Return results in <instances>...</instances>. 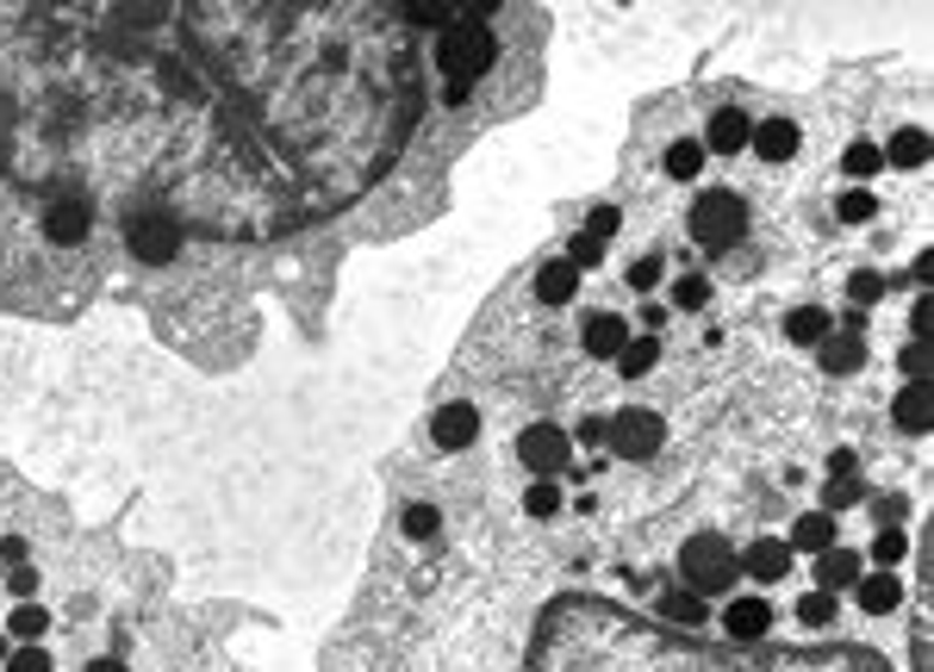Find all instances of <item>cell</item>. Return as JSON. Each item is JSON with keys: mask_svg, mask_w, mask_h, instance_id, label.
Returning <instances> with one entry per match:
<instances>
[{"mask_svg": "<svg viewBox=\"0 0 934 672\" xmlns=\"http://www.w3.org/2000/svg\"><path fill=\"white\" fill-rule=\"evenodd\" d=\"M661 616H667V623H679V629H705L710 623V604L698 592H686V585H673L667 597H661Z\"/></svg>", "mask_w": 934, "mask_h": 672, "instance_id": "7402d4cb", "label": "cell"}, {"mask_svg": "<svg viewBox=\"0 0 934 672\" xmlns=\"http://www.w3.org/2000/svg\"><path fill=\"white\" fill-rule=\"evenodd\" d=\"M94 200L88 193H50V206H44V237L50 243H63V250H76V243H88V231H94Z\"/></svg>", "mask_w": 934, "mask_h": 672, "instance_id": "8992f818", "label": "cell"}, {"mask_svg": "<svg viewBox=\"0 0 934 672\" xmlns=\"http://www.w3.org/2000/svg\"><path fill=\"white\" fill-rule=\"evenodd\" d=\"M661 169H667L673 181H698V174H705V144H698V137H673L667 156H661Z\"/></svg>", "mask_w": 934, "mask_h": 672, "instance_id": "603a6c76", "label": "cell"}, {"mask_svg": "<svg viewBox=\"0 0 934 672\" xmlns=\"http://www.w3.org/2000/svg\"><path fill=\"white\" fill-rule=\"evenodd\" d=\"M847 299H854V311L878 306V299H885V281H878L873 269H859V274H847Z\"/></svg>", "mask_w": 934, "mask_h": 672, "instance_id": "d590c367", "label": "cell"}, {"mask_svg": "<svg viewBox=\"0 0 934 672\" xmlns=\"http://www.w3.org/2000/svg\"><path fill=\"white\" fill-rule=\"evenodd\" d=\"M642 324H649V337H654V330L667 324V306H642Z\"/></svg>", "mask_w": 934, "mask_h": 672, "instance_id": "7bdbcfd3", "label": "cell"}, {"mask_svg": "<svg viewBox=\"0 0 934 672\" xmlns=\"http://www.w3.org/2000/svg\"><path fill=\"white\" fill-rule=\"evenodd\" d=\"M835 616H841V604H835L829 592H810V597H798V623H803V629H829Z\"/></svg>", "mask_w": 934, "mask_h": 672, "instance_id": "4dcf8cb0", "label": "cell"}, {"mask_svg": "<svg viewBox=\"0 0 934 672\" xmlns=\"http://www.w3.org/2000/svg\"><path fill=\"white\" fill-rule=\"evenodd\" d=\"M835 218H841V225H873V218H878V193L847 187V193L835 200Z\"/></svg>", "mask_w": 934, "mask_h": 672, "instance_id": "4316f807", "label": "cell"}, {"mask_svg": "<svg viewBox=\"0 0 934 672\" xmlns=\"http://www.w3.org/2000/svg\"><path fill=\"white\" fill-rule=\"evenodd\" d=\"M673 306H679V311H705L710 306V281H705V274H679V281H673Z\"/></svg>", "mask_w": 934, "mask_h": 672, "instance_id": "836d02e7", "label": "cell"}, {"mask_svg": "<svg viewBox=\"0 0 934 672\" xmlns=\"http://www.w3.org/2000/svg\"><path fill=\"white\" fill-rule=\"evenodd\" d=\"M878 169H885V156H878V144H866V137H854V144L841 150V174H847L854 187H866Z\"/></svg>", "mask_w": 934, "mask_h": 672, "instance_id": "484cf974", "label": "cell"}, {"mask_svg": "<svg viewBox=\"0 0 934 672\" xmlns=\"http://www.w3.org/2000/svg\"><path fill=\"white\" fill-rule=\"evenodd\" d=\"M605 250H610V237L586 225V231H573V243H567V255H561V262H567L573 274H592L598 262H605Z\"/></svg>", "mask_w": 934, "mask_h": 672, "instance_id": "d4e9b609", "label": "cell"}, {"mask_svg": "<svg viewBox=\"0 0 934 672\" xmlns=\"http://www.w3.org/2000/svg\"><path fill=\"white\" fill-rule=\"evenodd\" d=\"M747 150L761 156L766 169H785V162L803 150V125L798 118H761V125L747 132Z\"/></svg>", "mask_w": 934, "mask_h": 672, "instance_id": "ba28073f", "label": "cell"}, {"mask_svg": "<svg viewBox=\"0 0 934 672\" xmlns=\"http://www.w3.org/2000/svg\"><path fill=\"white\" fill-rule=\"evenodd\" d=\"M785 337H791L798 349H817V343H829V337H835V318H829L822 306H798L791 318H785Z\"/></svg>", "mask_w": 934, "mask_h": 672, "instance_id": "ffe728a7", "label": "cell"}, {"mask_svg": "<svg viewBox=\"0 0 934 672\" xmlns=\"http://www.w3.org/2000/svg\"><path fill=\"white\" fill-rule=\"evenodd\" d=\"M654 362H661V343H654V337H630V343L617 349V374H623V380H649Z\"/></svg>", "mask_w": 934, "mask_h": 672, "instance_id": "cb8c5ba5", "label": "cell"}, {"mask_svg": "<svg viewBox=\"0 0 934 672\" xmlns=\"http://www.w3.org/2000/svg\"><path fill=\"white\" fill-rule=\"evenodd\" d=\"M630 343V324L617 318V311H586L579 318V349L598 355V362H617V349Z\"/></svg>", "mask_w": 934, "mask_h": 672, "instance_id": "30bf717a", "label": "cell"}, {"mask_svg": "<svg viewBox=\"0 0 934 672\" xmlns=\"http://www.w3.org/2000/svg\"><path fill=\"white\" fill-rule=\"evenodd\" d=\"M605 430H610V418H592V423H579V430H573V442H586V448H598V442H605Z\"/></svg>", "mask_w": 934, "mask_h": 672, "instance_id": "60d3db41", "label": "cell"}, {"mask_svg": "<svg viewBox=\"0 0 934 672\" xmlns=\"http://www.w3.org/2000/svg\"><path fill=\"white\" fill-rule=\"evenodd\" d=\"M822 349V374H835V380H847V374H859L866 367V343L859 337H847V330H835L829 343H817Z\"/></svg>", "mask_w": 934, "mask_h": 672, "instance_id": "ac0fdd59", "label": "cell"}, {"mask_svg": "<svg viewBox=\"0 0 934 672\" xmlns=\"http://www.w3.org/2000/svg\"><path fill=\"white\" fill-rule=\"evenodd\" d=\"M859 499H866V480H859V474H847V480H829V486H822V511H829V517H835V511H854Z\"/></svg>", "mask_w": 934, "mask_h": 672, "instance_id": "f1b7e54d", "label": "cell"}, {"mask_svg": "<svg viewBox=\"0 0 934 672\" xmlns=\"http://www.w3.org/2000/svg\"><path fill=\"white\" fill-rule=\"evenodd\" d=\"M654 281H661V255H635V262H630V287L649 293Z\"/></svg>", "mask_w": 934, "mask_h": 672, "instance_id": "ab89813d", "label": "cell"}, {"mask_svg": "<svg viewBox=\"0 0 934 672\" xmlns=\"http://www.w3.org/2000/svg\"><path fill=\"white\" fill-rule=\"evenodd\" d=\"M910 337H929V293L910 306Z\"/></svg>", "mask_w": 934, "mask_h": 672, "instance_id": "b9f144b4", "label": "cell"}, {"mask_svg": "<svg viewBox=\"0 0 934 672\" xmlns=\"http://www.w3.org/2000/svg\"><path fill=\"white\" fill-rule=\"evenodd\" d=\"M785 548H791V555H822V548H835V517H829V511H803V517L791 523Z\"/></svg>", "mask_w": 934, "mask_h": 672, "instance_id": "2e32d148", "label": "cell"}, {"mask_svg": "<svg viewBox=\"0 0 934 672\" xmlns=\"http://www.w3.org/2000/svg\"><path fill=\"white\" fill-rule=\"evenodd\" d=\"M7 629L20 635V641H44V635H50V611L32 597V604H20V611L7 616Z\"/></svg>", "mask_w": 934, "mask_h": 672, "instance_id": "83f0119b", "label": "cell"}, {"mask_svg": "<svg viewBox=\"0 0 934 672\" xmlns=\"http://www.w3.org/2000/svg\"><path fill=\"white\" fill-rule=\"evenodd\" d=\"M897 367H903L910 380H929V337H910V349L897 355Z\"/></svg>", "mask_w": 934, "mask_h": 672, "instance_id": "74e56055", "label": "cell"}, {"mask_svg": "<svg viewBox=\"0 0 934 672\" xmlns=\"http://www.w3.org/2000/svg\"><path fill=\"white\" fill-rule=\"evenodd\" d=\"M0 667H7V641H0Z\"/></svg>", "mask_w": 934, "mask_h": 672, "instance_id": "f6af8a7d", "label": "cell"}, {"mask_svg": "<svg viewBox=\"0 0 934 672\" xmlns=\"http://www.w3.org/2000/svg\"><path fill=\"white\" fill-rule=\"evenodd\" d=\"M474 436H480V411H474L468 399L442 405L437 418H430V442H437V448H449V455H461Z\"/></svg>", "mask_w": 934, "mask_h": 672, "instance_id": "9c48e42d", "label": "cell"}, {"mask_svg": "<svg viewBox=\"0 0 934 672\" xmlns=\"http://www.w3.org/2000/svg\"><path fill=\"white\" fill-rule=\"evenodd\" d=\"M742 567H747L754 579H761V585H779V579H791L798 555H791V548H785L779 536H754V542H747V555H742Z\"/></svg>", "mask_w": 934, "mask_h": 672, "instance_id": "7c38bea8", "label": "cell"}, {"mask_svg": "<svg viewBox=\"0 0 934 672\" xmlns=\"http://www.w3.org/2000/svg\"><path fill=\"white\" fill-rule=\"evenodd\" d=\"M854 579H859V555H854V548H822V555H817V592L835 597V592H847Z\"/></svg>", "mask_w": 934, "mask_h": 672, "instance_id": "e0dca14e", "label": "cell"}, {"mask_svg": "<svg viewBox=\"0 0 934 672\" xmlns=\"http://www.w3.org/2000/svg\"><path fill=\"white\" fill-rule=\"evenodd\" d=\"M554 511H561V492H554V480H536L530 492H524V517H530V523H549Z\"/></svg>", "mask_w": 934, "mask_h": 672, "instance_id": "1f68e13d", "label": "cell"}, {"mask_svg": "<svg viewBox=\"0 0 934 672\" xmlns=\"http://www.w3.org/2000/svg\"><path fill=\"white\" fill-rule=\"evenodd\" d=\"M498 62V38H493V25H480V20H455L449 32H442L437 44V69L442 81H455V88H474L486 69Z\"/></svg>", "mask_w": 934, "mask_h": 672, "instance_id": "3957f363", "label": "cell"}, {"mask_svg": "<svg viewBox=\"0 0 934 672\" xmlns=\"http://www.w3.org/2000/svg\"><path fill=\"white\" fill-rule=\"evenodd\" d=\"M754 225V212H747V193L735 187H698L691 200V237L705 243V250H735Z\"/></svg>", "mask_w": 934, "mask_h": 672, "instance_id": "7a4b0ae2", "label": "cell"}, {"mask_svg": "<svg viewBox=\"0 0 934 672\" xmlns=\"http://www.w3.org/2000/svg\"><path fill=\"white\" fill-rule=\"evenodd\" d=\"M88 672H132V667H125V660H113V653H106V660H88Z\"/></svg>", "mask_w": 934, "mask_h": 672, "instance_id": "ee69618b", "label": "cell"}, {"mask_svg": "<svg viewBox=\"0 0 934 672\" xmlns=\"http://www.w3.org/2000/svg\"><path fill=\"white\" fill-rule=\"evenodd\" d=\"M903 555H910V536H903V529H878V536H873L878 573H897V567H903Z\"/></svg>", "mask_w": 934, "mask_h": 672, "instance_id": "f546056e", "label": "cell"}, {"mask_svg": "<svg viewBox=\"0 0 934 672\" xmlns=\"http://www.w3.org/2000/svg\"><path fill=\"white\" fill-rule=\"evenodd\" d=\"M742 579V555L729 548V536H717V529H698V536L679 548V585L698 597H717L729 592Z\"/></svg>", "mask_w": 934, "mask_h": 672, "instance_id": "6da1fadb", "label": "cell"}, {"mask_svg": "<svg viewBox=\"0 0 934 672\" xmlns=\"http://www.w3.org/2000/svg\"><path fill=\"white\" fill-rule=\"evenodd\" d=\"M442 529V511L437 504H412V511H405V536L412 542H430Z\"/></svg>", "mask_w": 934, "mask_h": 672, "instance_id": "8d00e7d4", "label": "cell"}, {"mask_svg": "<svg viewBox=\"0 0 934 672\" xmlns=\"http://www.w3.org/2000/svg\"><path fill=\"white\" fill-rule=\"evenodd\" d=\"M747 132H754V118H747V113H735V106H717L698 144H705V156H742V150H747Z\"/></svg>", "mask_w": 934, "mask_h": 672, "instance_id": "8fae6325", "label": "cell"}, {"mask_svg": "<svg viewBox=\"0 0 934 672\" xmlns=\"http://www.w3.org/2000/svg\"><path fill=\"white\" fill-rule=\"evenodd\" d=\"M125 237H132V255L150 262V269H169L175 255H181V225H175L169 212H137L132 225H125Z\"/></svg>", "mask_w": 934, "mask_h": 672, "instance_id": "5b68a950", "label": "cell"}, {"mask_svg": "<svg viewBox=\"0 0 934 672\" xmlns=\"http://www.w3.org/2000/svg\"><path fill=\"white\" fill-rule=\"evenodd\" d=\"M885 162H897V169H929V132L922 125H903V132H891V144H885Z\"/></svg>", "mask_w": 934, "mask_h": 672, "instance_id": "d6986e66", "label": "cell"}, {"mask_svg": "<svg viewBox=\"0 0 934 672\" xmlns=\"http://www.w3.org/2000/svg\"><path fill=\"white\" fill-rule=\"evenodd\" d=\"M7 592L20 597V604H32V597H38V567H25V560H20V567L7 573Z\"/></svg>", "mask_w": 934, "mask_h": 672, "instance_id": "f35d334b", "label": "cell"}, {"mask_svg": "<svg viewBox=\"0 0 934 672\" xmlns=\"http://www.w3.org/2000/svg\"><path fill=\"white\" fill-rule=\"evenodd\" d=\"M723 629H729V641H761L773 629V604L766 597H735L723 611Z\"/></svg>", "mask_w": 934, "mask_h": 672, "instance_id": "9a60e30c", "label": "cell"}, {"mask_svg": "<svg viewBox=\"0 0 934 672\" xmlns=\"http://www.w3.org/2000/svg\"><path fill=\"white\" fill-rule=\"evenodd\" d=\"M605 442L623 455V462H649V455H661V442H667V423L654 418V411H642V405H630V411L610 418Z\"/></svg>", "mask_w": 934, "mask_h": 672, "instance_id": "277c9868", "label": "cell"}, {"mask_svg": "<svg viewBox=\"0 0 934 672\" xmlns=\"http://www.w3.org/2000/svg\"><path fill=\"white\" fill-rule=\"evenodd\" d=\"M891 418H897V430L903 436H929V423H934V392H929V380H910L903 392L891 399Z\"/></svg>", "mask_w": 934, "mask_h": 672, "instance_id": "5bb4252c", "label": "cell"}, {"mask_svg": "<svg viewBox=\"0 0 934 672\" xmlns=\"http://www.w3.org/2000/svg\"><path fill=\"white\" fill-rule=\"evenodd\" d=\"M7 672H57V653L44 641H25L20 653H7Z\"/></svg>", "mask_w": 934, "mask_h": 672, "instance_id": "e575fe53", "label": "cell"}, {"mask_svg": "<svg viewBox=\"0 0 934 672\" xmlns=\"http://www.w3.org/2000/svg\"><path fill=\"white\" fill-rule=\"evenodd\" d=\"M400 20H405V25H442V32H449V25H455V13H449L442 0H405Z\"/></svg>", "mask_w": 934, "mask_h": 672, "instance_id": "d6a6232c", "label": "cell"}, {"mask_svg": "<svg viewBox=\"0 0 934 672\" xmlns=\"http://www.w3.org/2000/svg\"><path fill=\"white\" fill-rule=\"evenodd\" d=\"M573 293H579V274H573L567 262H542V269H536V299H542V306H567Z\"/></svg>", "mask_w": 934, "mask_h": 672, "instance_id": "44dd1931", "label": "cell"}, {"mask_svg": "<svg viewBox=\"0 0 934 672\" xmlns=\"http://www.w3.org/2000/svg\"><path fill=\"white\" fill-rule=\"evenodd\" d=\"M567 448H573V436L561 430V423H524V436H517V462L530 467L536 480H549V474L567 467Z\"/></svg>", "mask_w": 934, "mask_h": 672, "instance_id": "52a82bcc", "label": "cell"}, {"mask_svg": "<svg viewBox=\"0 0 934 672\" xmlns=\"http://www.w3.org/2000/svg\"><path fill=\"white\" fill-rule=\"evenodd\" d=\"M854 604L866 616H897L903 611V579L897 573H859L854 579Z\"/></svg>", "mask_w": 934, "mask_h": 672, "instance_id": "4fadbf2b", "label": "cell"}]
</instances>
